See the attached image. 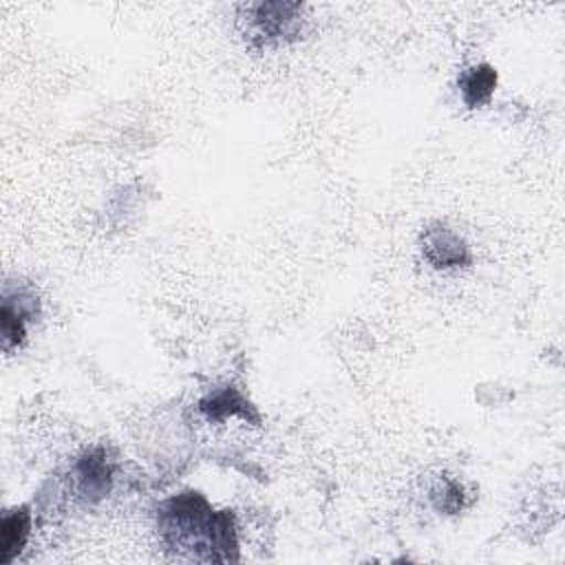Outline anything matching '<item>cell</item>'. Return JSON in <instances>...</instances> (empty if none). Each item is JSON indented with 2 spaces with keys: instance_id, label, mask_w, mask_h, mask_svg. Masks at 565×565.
Wrapping results in <instances>:
<instances>
[{
  "instance_id": "obj_1",
  "label": "cell",
  "mask_w": 565,
  "mask_h": 565,
  "mask_svg": "<svg viewBox=\"0 0 565 565\" xmlns=\"http://www.w3.org/2000/svg\"><path fill=\"white\" fill-rule=\"evenodd\" d=\"M157 530L168 550L203 563L238 561L236 523L196 490L179 492L157 508Z\"/></svg>"
},
{
  "instance_id": "obj_2",
  "label": "cell",
  "mask_w": 565,
  "mask_h": 565,
  "mask_svg": "<svg viewBox=\"0 0 565 565\" xmlns=\"http://www.w3.org/2000/svg\"><path fill=\"white\" fill-rule=\"evenodd\" d=\"M245 35L258 44H276L298 38L302 29V4L300 2H256L245 4Z\"/></svg>"
},
{
  "instance_id": "obj_3",
  "label": "cell",
  "mask_w": 565,
  "mask_h": 565,
  "mask_svg": "<svg viewBox=\"0 0 565 565\" xmlns=\"http://www.w3.org/2000/svg\"><path fill=\"white\" fill-rule=\"evenodd\" d=\"M40 313L38 294L29 285H4L2 311H0V335L2 349L9 353L18 349L26 338V324Z\"/></svg>"
},
{
  "instance_id": "obj_4",
  "label": "cell",
  "mask_w": 565,
  "mask_h": 565,
  "mask_svg": "<svg viewBox=\"0 0 565 565\" xmlns=\"http://www.w3.org/2000/svg\"><path fill=\"white\" fill-rule=\"evenodd\" d=\"M115 479V468L102 446L86 448L73 463L71 481L77 497L86 503H97L108 497Z\"/></svg>"
},
{
  "instance_id": "obj_5",
  "label": "cell",
  "mask_w": 565,
  "mask_h": 565,
  "mask_svg": "<svg viewBox=\"0 0 565 565\" xmlns=\"http://www.w3.org/2000/svg\"><path fill=\"white\" fill-rule=\"evenodd\" d=\"M419 249L424 260L433 269H459L472 263V254L468 243L448 225L433 223L419 236Z\"/></svg>"
},
{
  "instance_id": "obj_6",
  "label": "cell",
  "mask_w": 565,
  "mask_h": 565,
  "mask_svg": "<svg viewBox=\"0 0 565 565\" xmlns=\"http://www.w3.org/2000/svg\"><path fill=\"white\" fill-rule=\"evenodd\" d=\"M199 411L210 422H223L227 417H243V419H258L254 406L238 393L234 386H216L212 388L201 402Z\"/></svg>"
},
{
  "instance_id": "obj_7",
  "label": "cell",
  "mask_w": 565,
  "mask_h": 565,
  "mask_svg": "<svg viewBox=\"0 0 565 565\" xmlns=\"http://www.w3.org/2000/svg\"><path fill=\"white\" fill-rule=\"evenodd\" d=\"M31 534V512L26 505L7 510L0 523V547L2 556L0 563H11L26 545Z\"/></svg>"
},
{
  "instance_id": "obj_8",
  "label": "cell",
  "mask_w": 565,
  "mask_h": 565,
  "mask_svg": "<svg viewBox=\"0 0 565 565\" xmlns=\"http://www.w3.org/2000/svg\"><path fill=\"white\" fill-rule=\"evenodd\" d=\"M497 86V71L490 64H475L459 75V93L468 108L486 106Z\"/></svg>"
},
{
  "instance_id": "obj_9",
  "label": "cell",
  "mask_w": 565,
  "mask_h": 565,
  "mask_svg": "<svg viewBox=\"0 0 565 565\" xmlns=\"http://www.w3.org/2000/svg\"><path fill=\"white\" fill-rule=\"evenodd\" d=\"M430 501L437 512L457 514L463 508V488L459 481L446 477L430 488Z\"/></svg>"
}]
</instances>
